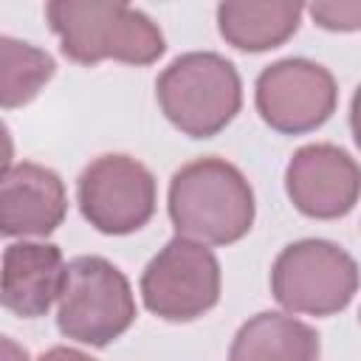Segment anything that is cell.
Segmentation results:
<instances>
[{"mask_svg": "<svg viewBox=\"0 0 361 361\" xmlns=\"http://www.w3.org/2000/svg\"><path fill=\"white\" fill-rule=\"evenodd\" d=\"M59 51L76 65L116 59L124 65H152L166 51V39L141 8L113 0H51L45 6Z\"/></svg>", "mask_w": 361, "mask_h": 361, "instance_id": "cell-1", "label": "cell"}, {"mask_svg": "<svg viewBox=\"0 0 361 361\" xmlns=\"http://www.w3.org/2000/svg\"><path fill=\"white\" fill-rule=\"evenodd\" d=\"M166 206L178 237L203 245H231L243 240L257 214L251 183L223 158L183 164L169 180Z\"/></svg>", "mask_w": 361, "mask_h": 361, "instance_id": "cell-2", "label": "cell"}, {"mask_svg": "<svg viewBox=\"0 0 361 361\" xmlns=\"http://www.w3.org/2000/svg\"><path fill=\"white\" fill-rule=\"evenodd\" d=\"M161 113L189 138H212L226 130L243 104V82L231 59L214 51L175 56L155 79Z\"/></svg>", "mask_w": 361, "mask_h": 361, "instance_id": "cell-3", "label": "cell"}, {"mask_svg": "<svg viewBox=\"0 0 361 361\" xmlns=\"http://www.w3.org/2000/svg\"><path fill=\"white\" fill-rule=\"evenodd\" d=\"M135 322V299L127 276L104 257H73L65 265L56 299V327L65 338L107 347Z\"/></svg>", "mask_w": 361, "mask_h": 361, "instance_id": "cell-4", "label": "cell"}, {"mask_svg": "<svg viewBox=\"0 0 361 361\" xmlns=\"http://www.w3.org/2000/svg\"><path fill=\"white\" fill-rule=\"evenodd\" d=\"M358 285V262L341 245L316 237L285 245L271 268V293L288 313L333 316L353 302Z\"/></svg>", "mask_w": 361, "mask_h": 361, "instance_id": "cell-5", "label": "cell"}, {"mask_svg": "<svg viewBox=\"0 0 361 361\" xmlns=\"http://www.w3.org/2000/svg\"><path fill=\"white\" fill-rule=\"evenodd\" d=\"M144 307L164 322H195L220 302V262L209 245L172 237L141 274Z\"/></svg>", "mask_w": 361, "mask_h": 361, "instance_id": "cell-6", "label": "cell"}, {"mask_svg": "<svg viewBox=\"0 0 361 361\" xmlns=\"http://www.w3.org/2000/svg\"><path fill=\"white\" fill-rule=\"evenodd\" d=\"M155 178L152 172L121 152L99 155L76 180V203L82 217L102 234H133L155 214Z\"/></svg>", "mask_w": 361, "mask_h": 361, "instance_id": "cell-7", "label": "cell"}, {"mask_svg": "<svg viewBox=\"0 0 361 361\" xmlns=\"http://www.w3.org/2000/svg\"><path fill=\"white\" fill-rule=\"evenodd\" d=\"M254 104L271 130L282 135H305L319 130L336 113L338 85L324 65L288 56L259 71Z\"/></svg>", "mask_w": 361, "mask_h": 361, "instance_id": "cell-8", "label": "cell"}, {"mask_svg": "<svg viewBox=\"0 0 361 361\" xmlns=\"http://www.w3.org/2000/svg\"><path fill=\"white\" fill-rule=\"evenodd\" d=\"M285 192L305 217L338 220L361 197V166L336 144H305L285 166Z\"/></svg>", "mask_w": 361, "mask_h": 361, "instance_id": "cell-9", "label": "cell"}, {"mask_svg": "<svg viewBox=\"0 0 361 361\" xmlns=\"http://www.w3.org/2000/svg\"><path fill=\"white\" fill-rule=\"evenodd\" d=\"M68 192L62 178L34 161L8 164L0 183V231L6 237H45L62 226Z\"/></svg>", "mask_w": 361, "mask_h": 361, "instance_id": "cell-10", "label": "cell"}, {"mask_svg": "<svg viewBox=\"0 0 361 361\" xmlns=\"http://www.w3.org/2000/svg\"><path fill=\"white\" fill-rule=\"evenodd\" d=\"M65 282L62 251L54 243H11L3 251V307L20 319H39L59 299Z\"/></svg>", "mask_w": 361, "mask_h": 361, "instance_id": "cell-11", "label": "cell"}, {"mask_svg": "<svg viewBox=\"0 0 361 361\" xmlns=\"http://www.w3.org/2000/svg\"><path fill=\"white\" fill-rule=\"evenodd\" d=\"M305 6L293 0H240L217 6V31L220 37L248 54H262L288 42L302 23Z\"/></svg>", "mask_w": 361, "mask_h": 361, "instance_id": "cell-12", "label": "cell"}, {"mask_svg": "<svg viewBox=\"0 0 361 361\" xmlns=\"http://www.w3.org/2000/svg\"><path fill=\"white\" fill-rule=\"evenodd\" d=\"M319 333L285 313H257L234 336L228 361H319Z\"/></svg>", "mask_w": 361, "mask_h": 361, "instance_id": "cell-13", "label": "cell"}, {"mask_svg": "<svg viewBox=\"0 0 361 361\" xmlns=\"http://www.w3.org/2000/svg\"><path fill=\"white\" fill-rule=\"evenodd\" d=\"M54 56L31 42L0 37V104L14 110L28 104L54 76Z\"/></svg>", "mask_w": 361, "mask_h": 361, "instance_id": "cell-14", "label": "cell"}, {"mask_svg": "<svg viewBox=\"0 0 361 361\" xmlns=\"http://www.w3.org/2000/svg\"><path fill=\"white\" fill-rule=\"evenodd\" d=\"M313 23L324 31H358L361 28V0H316L305 6Z\"/></svg>", "mask_w": 361, "mask_h": 361, "instance_id": "cell-15", "label": "cell"}, {"mask_svg": "<svg viewBox=\"0 0 361 361\" xmlns=\"http://www.w3.org/2000/svg\"><path fill=\"white\" fill-rule=\"evenodd\" d=\"M37 361H96L93 355H87V353H82V350H76V347H51L48 353H42Z\"/></svg>", "mask_w": 361, "mask_h": 361, "instance_id": "cell-16", "label": "cell"}, {"mask_svg": "<svg viewBox=\"0 0 361 361\" xmlns=\"http://www.w3.org/2000/svg\"><path fill=\"white\" fill-rule=\"evenodd\" d=\"M350 130H353V141H355V147L361 149V85L355 87L353 102H350Z\"/></svg>", "mask_w": 361, "mask_h": 361, "instance_id": "cell-17", "label": "cell"}, {"mask_svg": "<svg viewBox=\"0 0 361 361\" xmlns=\"http://www.w3.org/2000/svg\"><path fill=\"white\" fill-rule=\"evenodd\" d=\"M3 361H28V353L17 347L11 338H3Z\"/></svg>", "mask_w": 361, "mask_h": 361, "instance_id": "cell-18", "label": "cell"}, {"mask_svg": "<svg viewBox=\"0 0 361 361\" xmlns=\"http://www.w3.org/2000/svg\"><path fill=\"white\" fill-rule=\"evenodd\" d=\"M358 316H361V313H358Z\"/></svg>", "mask_w": 361, "mask_h": 361, "instance_id": "cell-19", "label": "cell"}]
</instances>
